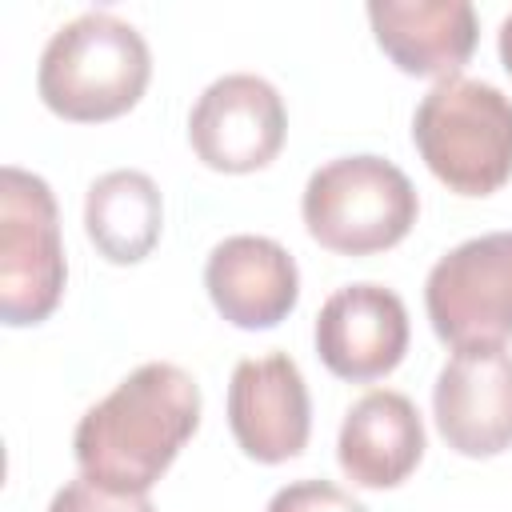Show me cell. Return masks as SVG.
<instances>
[{"instance_id":"9a60e30c","label":"cell","mask_w":512,"mask_h":512,"mask_svg":"<svg viewBox=\"0 0 512 512\" xmlns=\"http://www.w3.org/2000/svg\"><path fill=\"white\" fill-rule=\"evenodd\" d=\"M48 512H156V508L144 492H112L88 476H76L52 496Z\"/></svg>"},{"instance_id":"ba28073f","label":"cell","mask_w":512,"mask_h":512,"mask_svg":"<svg viewBox=\"0 0 512 512\" xmlns=\"http://www.w3.org/2000/svg\"><path fill=\"white\" fill-rule=\"evenodd\" d=\"M228 428L256 464H284L308 448L312 400L288 352L240 360L228 380Z\"/></svg>"},{"instance_id":"7a4b0ae2","label":"cell","mask_w":512,"mask_h":512,"mask_svg":"<svg viewBox=\"0 0 512 512\" xmlns=\"http://www.w3.org/2000/svg\"><path fill=\"white\" fill-rule=\"evenodd\" d=\"M148 80L152 52L140 28L112 12H84L56 28L36 68V92L44 108L72 124L124 116L140 104Z\"/></svg>"},{"instance_id":"8992f818","label":"cell","mask_w":512,"mask_h":512,"mask_svg":"<svg viewBox=\"0 0 512 512\" xmlns=\"http://www.w3.org/2000/svg\"><path fill=\"white\" fill-rule=\"evenodd\" d=\"M432 332L452 348L512 340V232H488L444 252L424 280Z\"/></svg>"},{"instance_id":"52a82bcc","label":"cell","mask_w":512,"mask_h":512,"mask_svg":"<svg viewBox=\"0 0 512 512\" xmlns=\"http://www.w3.org/2000/svg\"><path fill=\"white\" fill-rule=\"evenodd\" d=\"M288 136L280 92L256 72H228L212 80L188 112V144L212 172H260Z\"/></svg>"},{"instance_id":"8fae6325","label":"cell","mask_w":512,"mask_h":512,"mask_svg":"<svg viewBox=\"0 0 512 512\" xmlns=\"http://www.w3.org/2000/svg\"><path fill=\"white\" fill-rule=\"evenodd\" d=\"M204 288L212 308L228 324L260 332L288 320L300 300V272L284 244H276L272 236L240 232L208 252Z\"/></svg>"},{"instance_id":"277c9868","label":"cell","mask_w":512,"mask_h":512,"mask_svg":"<svg viewBox=\"0 0 512 512\" xmlns=\"http://www.w3.org/2000/svg\"><path fill=\"white\" fill-rule=\"evenodd\" d=\"M308 236L340 256H372L396 248L416 216L420 196L412 180L384 156H336L320 164L300 196Z\"/></svg>"},{"instance_id":"30bf717a","label":"cell","mask_w":512,"mask_h":512,"mask_svg":"<svg viewBox=\"0 0 512 512\" xmlns=\"http://www.w3.org/2000/svg\"><path fill=\"white\" fill-rule=\"evenodd\" d=\"M408 352V308L384 284L336 288L316 316V356L324 368L352 384L388 376Z\"/></svg>"},{"instance_id":"e0dca14e","label":"cell","mask_w":512,"mask_h":512,"mask_svg":"<svg viewBox=\"0 0 512 512\" xmlns=\"http://www.w3.org/2000/svg\"><path fill=\"white\" fill-rule=\"evenodd\" d=\"M496 48H500V64L508 68V76H512V12L500 20V36H496Z\"/></svg>"},{"instance_id":"2e32d148","label":"cell","mask_w":512,"mask_h":512,"mask_svg":"<svg viewBox=\"0 0 512 512\" xmlns=\"http://www.w3.org/2000/svg\"><path fill=\"white\" fill-rule=\"evenodd\" d=\"M264 512H368V508L332 480H296L284 484Z\"/></svg>"},{"instance_id":"5b68a950","label":"cell","mask_w":512,"mask_h":512,"mask_svg":"<svg viewBox=\"0 0 512 512\" xmlns=\"http://www.w3.org/2000/svg\"><path fill=\"white\" fill-rule=\"evenodd\" d=\"M68 264L60 212L44 176L16 164L0 168V320L8 328L40 324L64 296Z\"/></svg>"},{"instance_id":"7c38bea8","label":"cell","mask_w":512,"mask_h":512,"mask_svg":"<svg viewBox=\"0 0 512 512\" xmlns=\"http://www.w3.org/2000/svg\"><path fill=\"white\" fill-rule=\"evenodd\" d=\"M368 24L380 52L408 76L452 80L476 52V8L468 0H372Z\"/></svg>"},{"instance_id":"5bb4252c","label":"cell","mask_w":512,"mask_h":512,"mask_svg":"<svg viewBox=\"0 0 512 512\" xmlns=\"http://www.w3.org/2000/svg\"><path fill=\"white\" fill-rule=\"evenodd\" d=\"M164 228L160 188L148 172L116 168L92 180L84 196V232L108 264H140Z\"/></svg>"},{"instance_id":"9c48e42d","label":"cell","mask_w":512,"mask_h":512,"mask_svg":"<svg viewBox=\"0 0 512 512\" xmlns=\"http://www.w3.org/2000/svg\"><path fill=\"white\" fill-rule=\"evenodd\" d=\"M432 416L460 456L488 460L512 448V352L456 348L432 384Z\"/></svg>"},{"instance_id":"6da1fadb","label":"cell","mask_w":512,"mask_h":512,"mask_svg":"<svg viewBox=\"0 0 512 512\" xmlns=\"http://www.w3.org/2000/svg\"><path fill=\"white\" fill-rule=\"evenodd\" d=\"M200 408V384L184 368L168 360L140 364L80 416L72 436L80 476L148 496L200 428Z\"/></svg>"},{"instance_id":"4fadbf2b","label":"cell","mask_w":512,"mask_h":512,"mask_svg":"<svg viewBox=\"0 0 512 512\" xmlns=\"http://www.w3.org/2000/svg\"><path fill=\"white\" fill-rule=\"evenodd\" d=\"M424 456V424L404 392L376 388L360 396L340 424L336 460L356 488H396Z\"/></svg>"},{"instance_id":"3957f363","label":"cell","mask_w":512,"mask_h":512,"mask_svg":"<svg viewBox=\"0 0 512 512\" xmlns=\"http://www.w3.org/2000/svg\"><path fill=\"white\" fill-rule=\"evenodd\" d=\"M412 144L456 196H492L512 180V100L484 80H436L412 116Z\"/></svg>"}]
</instances>
